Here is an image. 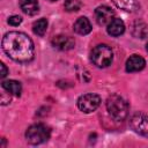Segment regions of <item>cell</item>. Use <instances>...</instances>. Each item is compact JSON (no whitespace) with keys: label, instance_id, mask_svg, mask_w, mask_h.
I'll list each match as a JSON object with an SVG mask.
<instances>
[{"label":"cell","instance_id":"obj_1","mask_svg":"<svg viewBox=\"0 0 148 148\" xmlns=\"http://www.w3.org/2000/svg\"><path fill=\"white\" fill-rule=\"evenodd\" d=\"M3 52L14 61L28 62L32 60L35 54V46L32 39L20 31L7 32L1 42Z\"/></svg>","mask_w":148,"mask_h":148},{"label":"cell","instance_id":"obj_2","mask_svg":"<svg viewBox=\"0 0 148 148\" xmlns=\"http://www.w3.org/2000/svg\"><path fill=\"white\" fill-rule=\"evenodd\" d=\"M106 110L112 119L116 121L124 120L128 114V105L127 102L119 95L113 94L106 101Z\"/></svg>","mask_w":148,"mask_h":148},{"label":"cell","instance_id":"obj_3","mask_svg":"<svg viewBox=\"0 0 148 148\" xmlns=\"http://www.w3.org/2000/svg\"><path fill=\"white\" fill-rule=\"evenodd\" d=\"M90 59H91L92 64L99 68L108 67L109 65H111V62L113 60L112 49L106 44H98L92 49Z\"/></svg>","mask_w":148,"mask_h":148},{"label":"cell","instance_id":"obj_4","mask_svg":"<svg viewBox=\"0 0 148 148\" xmlns=\"http://www.w3.org/2000/svg\"><path fill=\"white\" fill-rule=\"evenodd\" d=\"M51 130L44 124L31 125L25 132V139L31 145H40L50 139Z\"/></svg>","mask_w":148,"mask_h":148},{"label":"cell","instance_id":"obj_5","mask_svg":"<svg viewBox=\"0 0 148 148\" xmlns=\"http://www.w3.org/2000/svg\"><path fill=\"white\" fill-rule=\"evenodd\" d=\"M101 104V97L96 94H84L77 99V108L84 112L90 113L94 112Z\"/></svg>","mask_w":148,"mask_h":148},{"label":"cell","instance_id":"obj_6","mask_svg":"<svg viewBox=\"0 0 148 148\" xmlns=\"http://www.w3.org/2000/svg\"><path fill=\"white\" fill-rule=\"evenodd\" d=\"M130 125L136 133L148 138V114L143 112L134 113L130 119Z\"/></svg>","mask_w":148,"mask_h":148},{"label":"cell","instance_id":"obj_7","mask_svg":"<svg viewBox=\"0 0 148 148\" xmlns=\"http://www.w3.org/2000/svg\"><path fill=\"white\" fill-rule=\"evenodd\" d=\"M114 18V12L108 6H99L95 9V20L98 25H108Z\"/></svg>","mask_w":148,"mask_h":148},{"label":"cell","instance_id":"obj_8","mask_svg":"<svg viewBox=\"0 0 148 148\" xmlns=\"http://www.w3.org/2000/svg\"><path fill=\"white\" fill-rule=\"evenodd\" d=\"M52 43V46L57 50H60V51H68L74 47L75 45V40L74 38L69 37V36H66V35H57L52 38L51 40Z\"/></svg>","mask_w":148,"mask_h":148},{"label":"cell","instance_id":"obj_9","mask_svg":"<svg viewBox=\"0 0 148 148\" xmlns=\"http://www.w3.org/2000/svg\"><path fill=\"white\" fill-rule=\"evenodd\" d=\"M145 66H146V60L141 56L133 54L126 61V72H128V73L139 72V71L143 69Z\"/></svg>","mask_w":148,"mask_h":148},{"label":"cell","instance_id":"obj_10","mask_svg":"<svg viewBox=\"0 0 148 148\" xmlns=\"http://www.w3.org/2000/svg\"><path fill=\"white\" fill-rule=\"evenodd\" d=\"M20 8L22 9V12L27 15H36L39 12V5L37 0H20L18 1Z\"/></svg>","mask_w":148,"mask_h":148},{"label":"cell","instance_id":"obj_11","mask_svg":"<svg viewBox=\"0 0 148 148\" xmlns=\"http://www.w3.org/2000/svg\"><path fill=\"white\" fill-rule=\"evenodd\" d=\"M106 31L109 35L113 36V37H117V36H120L121 34H124L125 31V24L124 22L120 20V18H117L114 17L106 27Z\"/></svg>","mask_w":148,"mask_h":148},{"label":"cell","instance_id":"obj_12","mask_svg":"<svg viewBox=\"0 0 148 148\" xmlns=\"http://www.w3.org/2000/svg\"><path fill=\"white\" fill-rule=\"evenodd\" d=\"M74 31L79 35H87L91 31V23L86 16L79 17L74 23Z\"/></svg>","mask_w":148,"mask_h":148},{"label":"cell","instance_id":"obj_13","mask_svg":"<svg viewBox=\"0 0 148 148\" xmlns=\"http://www.w3.org/2000/svg\"><path fill=\"white\" fill-rule=\"evenodd\" d=\"M1 87L8 94L14 95V96H17V97L21 95V91H22L21 83L18 81H15V80H6V81H2Z\"/></svg>","mask_w":148,"mask_h":148},{"label":"cell","instance_id":"obj_14","mask_svg":"<svg viewBox=\"0 0 148 148\" xmlns=\"http://www.w3.org/2000/svg\"><path fill=\"white\" fill-rule=\"evenodd\" d=\"M132 34L136 38H146L148 36V25L142 21H135L132 25Z\"/></svg>","mask_w":148,"mask_h":148},{"label":"cell","instance_id":"obj_15","mask_svg":"<svg viewBox=\"0 0 148 148\" xmlns=\"http://www.w3.org/2000/svg\"><path fill=\"white\" fill-rule=\"evenodd\" d=\"M118 8L126 12H134L138 8V2L135 0H111Z\"/></svg>","mask_w":148,"mask_h":148},{"label":"cell","instance_id":"obj_16","mask_svg":"<svg viewBox=\"0 0 148 148\" xmlns=\"http://www.w3.org/2000/svg\"><path fill=\"white\" fill-rule=\"evenodd\" d=\"M47 20L46 18H39V20H37L36 22H34V24H32V31H34V34L35 35H37V36H44L45 35V32H46V30H47Z\"/></svg>","mask_w":148,"mask_h":148},{"label":"cell","instance_id":"obj_17","mask_svg":"<svg viewBox=\"0 0 148 148\" xmlns=\"http://www.w3.org/2000/svg\"><path fill=\"white\" fill-rule=\"evenodd\" d=\"M64 7L67 12H77L81 8L80 0H65Z\"/></svg>","mask_w":148,"mask_h":148},{"label":"cell","instance_id":"obj_18","mask_svg":"<svg viewBox=\"0 0 148 148\" xmlns=\"http://www.w3.org/2000/svg\"><path fill=\"white\" fill-rule=\"evenodd\" d=\"M21 22H22V17L18 16V15H13V16H10V17L8 18V23H9L10 25H14V27L21 24Z\"/></svg>","mask_w":148,"mask_h":148},{"label":"cell","instance_id":"obj_19","mask_svg":"<svg viewBox=\"0 0 148 148\" xmlns=\"http://www.w3.org/2000/svg\"><path fill=\"white\" fill-rule=\"evenodd\" d=\"M0 67H1V73H0V76H1V79H3L7 74H8V69H7V67H6V65L3 64V62H1L0 64Z\"/></svg>","mask_w":148,"mask_h":148},{"label":"cell","instance_id":"obj_20","mask_svg":"<svg viewBox=\"0 0 148 148\" xmlns=\"http://www.w3.org/2000/svg\"><path fill=\"white\" fill-rule=\"evenodd\" d=\"M146 50H147V52H148V43H147V45H146Z\"/></svg>","mask_w":148,"mask_h":148},{"label":"cell","instance_id":"obj_21","mask_svg":"<svg viewBox=\"0 0 148 148\" xmlns=\"http://www.w3.org/2000/svg\"><path fill=\"white\" fill-rule=\"evenodd\" d=\"M50 1H56V0H50Z\"/></svg>","mask_w":148,"mask_h":148}]
</instances>
